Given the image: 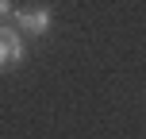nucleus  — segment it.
I'll use <instances>...</instances> for the list:
<instances>
[{"instance_id":"f257e3e1","label":"nucleus","mask_w":146,"mask_h":139,"mask_svg":"<svg viewBox=\"0 0 146 139\" xmlns=\"http://www.w3.org/2000/svg\"><path fill=\"white\" fill-rule=\"evenodd\" d=\"M15 15V27L19 31H27V35H46L50 31V12L46 8H19V12H12Z\"/></svg>"},{"instance_id":"f03ea898","label":"nucleus","mask_w":146,"mask_h":139,"mask_svg":"<svg viewBox=\"0 0 146 139\" xmlns=\"http://www.w3.org/2000/svg\"><path fill=\"white\" fill-rule=\"evenodd\" d=\"M19 62H23V39H19V31L0 27V70H12V66H19Z\"/></svg>"},{"instance_id":"7ed1b4c3","label":"nucleus","mask_w":146,"mask_h":139,"mask_svg":"<svg viewBox=\"0 0 146 139\" xmlns=\"http://www.w3.org/2000/svg\"><path fill=\"white\" fill-rule=\"evenodd\" d=\"M4 15H12V0H0V19Z\"/></svg>"}]
</instances>
